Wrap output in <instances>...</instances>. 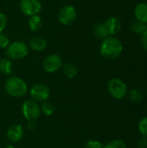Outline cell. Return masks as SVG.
I'll list each match as a JSON object with an SVG mask.
<instances>
[{
	"mask_svg": "<svg viewBox=\"0 0 147 148\" xmlns=\"http://www.w3.org/2000/svg\"><path fill=\"white\" fill-rule=\"evenodd\" d=\"M123 51V44L121 41L113 36H109L102 40L100 45L101 55L108 60H113L118 58Z\"/></svg>",
	"mask_w": 147,
	"mask_h": 148,
	"instance_id": "1",
	"label": "cell"
},
{
	"mask_svg": "<svg viewBox=\"0 0 147 148\" xmlns=\"http://www.w3.org/2000/svg\"><path fill=\"white\" fill-rule=\"evenodd\" d=\"M5 90L12 97L20 98L26 95L28 91V86L26 82L18 76H11L8 78L4 85Z\"/></svg>",
	"mask_w": 147,
	"mask_h": 148,
	"instance_id": "2",
	"label": "cell"
},
{
	"mask_svg": "<svg viewBox=\"0 0 147 148\" xmlns=\"http://www.w3.org/2000/svg\"><path fill=\"white\" fill-rule=\"evenodd\" d=\"M29 54L28 45L22 41H15L6 48V55L13 60H20L26 57Z\"/></svg>",
	"mask_w": 147,
	"mask_h": 148,
	"instance_id": "3",
	"label": "cell"
},
{
	"mask_svg": "<svg viewBox=\"0 0 147 148\" xmlns=\"http://www.w3.org/2000/svg\"><path fill=\"white\" fill-rule=\"evenodd\" d=\"M22 113L23 117L27 121H36L37 120L41 114V107L37 103L36 101L33 99L26 100L23 101L22 105Z\"/></svg>",
	"mask_w": 147,
	"mask_h": 148,
	"instance_id": "4",
	"label": "cell"
},
{
	"mask_svg": "<svg viewBox=\"0 0 147 148\" xmlns=\"http://www.w3.org/2000/svg\"><path fill=\"white\" fill-rule=\"evenodd\" d=\"M107 89L111 96L116 100H121L127 93L126 84L119 78H112L107 84Z\"/></svg>",
	"mask_w": 147,
	"mask_h": 148,
	"instance_id": "5",
	"label": "cell"
},
{
	"mask_svg": "<svg viewBox=\"0 0 147 148\" xmlns=\"http://www.w3.org/2000/svg\"><path fill=\"white\" fill-rule=\"evenodd\" d=\"M77 16V10L75 6L66 4L62 6L58 12V21L64 26L72 24Z\"/></svg>",
	"mask_w": 147,
	"mask_h": 148,
	"instance_id": "6",
	"label": "cell"
},
{
	"mask_svg": "<svg viewBox=\"0 0 147 148\" xmlns=\"http://www.w3.org/2000/svg\"><path fill=\"white\" fill-rule=\"evenodd\" d=\"M63 66V61L61 56L57 54H51L48 56L42 62L43 69L48 73H55Z\"/></svg>",
	"mask_w": 147,
	"mask_h": 148,
	"instance_id": "7",
	"label": "cell"
},
{
	"mask_svg": "<svg viewBox=\"0 0 147 148\" xmlns=\"http://www.w3.org/2000/svg\"><path fill=\"white\" fill-rule=\"evenodd\" d=\"M20 10L27 16L38 15L42 10L41 0H20Z\"/></svg>",
	"mask_w": 147,
	"mask_h": 148,
	"instance_id": "8",
	"label": "cell"
},
{
	"mask_svg": "<svg viewBox=\"0 0 147 148\" xmlns=\"http://www.w3.org/2000/svg\"><path fill=\"white\" fill-rule=\"evenodd\" d=\"M30 95L33 100L36 101H45L50 96V89L48 86L42 83H37L31 87L29 90Z\"/></svg>",
	"mask_w": 147,
	"mask_h": 148,
	"instance_id": "9",
	"label": "cell"
},
{
	"mask_svg": "<svg viewBox=\"0 0 147 148\" xmlns=\"http://www.w3.org/2000/svg\"><path fill=\"white\" fill-rule=\"evenodd\" d=\"M6 136L8 140L12 143L18 142L23 136V128L20 124H13L11 125L6 133Z\"/></svg>",
	"mask_w": 147,
	"mask_h": 148,
	"instance_id": "10",
	"label": "cell"
},
{
	"mask_svg": "<svg viewBox=\"0 0 147 148\" xmlns=\"http://www.w3.org/2000/svg\"><path fill=\"white\" fill-rule=\"evenodd\" d=\"M105 25L110 36H113L120 32L121 29V22L117 16H110L105 21Z\"/></svg>",
	"mask_w": 147,
	"mask_h": 148,
	"instance_id": "11",
	"label": "cell"
},
{
	"mask_svg": "<svg viewBox=\"0 0 147 148\" xmlns=\"http://www.w3.org/2000/svg\"><path fill=\"white\" fill-rule=\"evenodd\" d=\"M29 47L35 51H42L47 47V41L45 40V38L39 36H33L29 40Z\"/></svg>",
	"mask_w": 147,
	"mask_h": 148,
	"instance_id": "12",
	"label": "cell"
},
{
	"mask_svg": "<svg viewBox=\"0 0 147 148\" xmlns=\"http://www.w3.org/2000/svg\"><path fill=\"white\" fill-rule=\"evenodd\" d=\"M134 15L136 19L147 24V3H139L135 10Z\"/></svg>",
	"mask_w": 147,
	"mask_h": 148,
	"instance_id": "13",
	"label": "cell"
},
{
	"mask_svg": "<svg viewBox=\"0 0 147 148\" xmlns=\"http://www.w3.org/2000/svg\"><path fill=\"white\" fill-rule=\"evenodd\" d=\"M93 32L94 34V36L99 38V39H105L106 37L109 36V32L105 25L104 23H96L94 28H93Z\"/></svg>",
	"mask_w": 147,
	"mask_h": 148,
	"instance_id": "14",
	"label": "cell"
},
{
	"mask_svg": "<svg viewBox=\"0 0 147 148\" xmlns=\"http://www.w3.org/2000/svg\"><path fill=\"white\" fill-rule=\"evenodd\" d=\"M28 24H29V28L31 31L36 32L42 28L43 22H42V17L39 15H35V16H30Z\"/></svg>",
	"mask_w": 147,
	"mask_h": 148,
	"instance_id": "15",
	"label": "cell"
},
{
	"mask_svg": "<svg viewBox=\"0 0 147 148\" xmlns=\"http://www.w3.org/2000/svg\"><path fill=\"white\" fill-rule=\"evenodd\" d=\"M63 68V72L65 74V75L68 78V79H74L76 75H77V68L70 62H67L65 64H63L62 66Z\"/></svg>",
	"mask_w": 147,
	"mask_h": 148,
	"instance_id": "16",
	"label": "cell"
},
{
	"mask_svg": "<svg viewBox=\"0 0 147 148\" xmlns=\"http://www.w3.org/2000/svg\"><path fill=\"white\" fill-rule=\"evenodd\" d=\"M12 63L8 58L0 59V72L5 75H9L12 73Z\"/></svg>",
	"mask_w": 147,
	"mask_h": 148,
	"instance_id": "17",
	"label": "cell"
},
{
	"mask_svg": "<svg viewBox=\"0 0 147 148\" xmlns=\"http://www.w3.org/2000/svg\"><path fill=\"white\" fill-rule=\"evenodd\" d=\"M130 28H131V29H132V31L133 33L141 35L144 31H146L147 29V24L136 19V20H133L131 23Z\"/></svg>",
	"mask_w": 147,
	"mask_h": 148,
	"instance_id": "18",
	"label": "cell"
},
{
	"mask_svg": "<svg viewBox=\"0 0 147 148\" xmlns=\"http://www.w3.org/2000/svg\"><path fill=\"white\" fill-rule=\"evenodd\" d=\"M41 111L43 113L44 115L51 116L55 112V107L52 102L45 101H43L42 105L41 106Z\"/></svg>",
	"mask_w": 147,
	"mask_h": 148,
	"instance_id": "19",
	"label": "cell"
},
{
	"mask_svg": "<svg viewBox=\"0 0 147 148\" xmlns=\"http://www.w3.org/2000/svg\"><path fill=\"white\" fill-rule=\"evenodd\" d=\"M129 99L133 103H139L143 100L142 92L137 88H133L129 91Z\"/></svg>",
	"mask_w": 147,
	"mask_h": 148,
	"instance_id": "20",
	"label": "cell"
},
{
	"mask_svg": "<svg viewBox=\"0 0 147 148\" xmlns=\"http://www.w3.org/2000/svg\"><path fill=\"white\" fill-rule=\"evenodd\" d=\"M103 148H126V145L121 140H113L104 146Z\"/></svg>",
	"mask_w": 147,
	"mask_h": 148,
	"instance_id": "21",
	"label": "cell"
},
{
	"mask_svg": "<svg viewBox=\"0 0 147 148\" xmlns=\"http://www.w3.org/2000/svg\"><path fill=\"white\" fill-rule=\"evenodd\" d=\"M139 130L142 136L147 137V117H144L139 123Z\"/></svg>",
	"mask_w": 147,
	"mask_h": 148,
	"instance_id": "22",
	"label": "cell"
},
{
	"mask_svg": "<svg viewBox=\"0 0 147 148\" xmlns=\"http://www.w3.org/2000/svg\"><path fill=\"white\" fill-rule=\"evenodd\" d=\"M84 148H103V145L99 140H89L85 143Z\"/></svg>",
	"mask_w": 147,
	"mask_h": 148,
	"instance_id": "23",
	"label": "cell"
},
{
	"mask_svg": "<svg viewBox=\"0 0 147 148\" xmlns=\"http://www.w3.org/2000/svg\"><path fill=\"white\" fill-rule=\"evenodd\" d=\"M9 44H10L9 36L5 33L1 32L0 33V49H6Z\"/></svg>",
	"mask_w": 147,
	"mask_h": 148,
	"instance_id": "24",
	"label": "cell"
},
{
	"mask_svg": "<svg viewBox=\"0 0 147 148\" xmlns=\"http://www.w3.org/2000/svg\"><path fill=\"white\" fill-rule=\"evenodd\" d=\"M7 23H8L7 16H5L4 13L0 11V33L3 32V30L5 29V28L7 26Z\"/></svg>",
	"mask_w": 147,
	"mask_h": 148,
	"instance_id": "25",
	"label": "cell"
},
{
	"mask_svg": "<svg viewBox=\"0 0 147 148\" xmlns=\"http://www.w3.org/2000/svg\"><path fill=\"white\" fill-rule=\"evenodd\" d=\"M140 42L143 49L147 51V29L140 35Z\"/></svg>",
	"mask_w": 147,
	"mask_h": 148,
	"instance_id": "26",
	"label": "cell"
},
{
	"mask_svg": "<svg viewBox=\"0 0 147 148\" xmlns=\"http://www.w3.org/2000/svg\"><path fill=\"white\" fill-rule=\"evenodd\" d=\"M139 148H147V137L142 136L138 142Z\"/></svg>",
	"mask_w": 147,
	"mask_h": 148,
	"instance_id": "27",
	"label": "cell"
},
{
	"mask_svg": "<svg viewBox=\"0 0 147 148\" xmlns=\"http://www.w3.org/2000/svg\"><path fill=\"white\" fill-rule=\"evenodd\" d=\"M27 128H28V130H29V131L35 130V128H36V123H35V121H28Z\"/></svg>",
	"mask_w": 147,
	"mask_h": 148,
	"instance_id": "28",
	"label": "cell"
},
{
	"mask_svg": "<svg viewBox=\"0 0 147 148\" xmlns=\"http://www.w3.org/2000/svg\"><path fill=\"white\" fill-rule=\"evenodd\" d=\"M5 148H15V147L13 146V145H11V144H9V145H7Z\"/></svg>",
	"mask_w": 147,
	"mask_h": 148,
	"instance_id": "29",
	"label": "cell"
},
{
	"mask_svg": "<svg viewBox=\"0 0 147 148\" xmlns=\"http://www.w3.org/2000/svg\"><path fill=\"white\" fill-rule=\"evenodd\" d=\"M146 94H147V86H146Z\"/></svg>",
	"mask_w": 147,
	"mask_h": 148,
	"instance_id": "30",
	"label": "cell"
}]
</instances>
